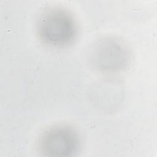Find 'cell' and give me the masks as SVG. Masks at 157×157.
Here are the masks:
<instances>
[{"mask_svg":"<svg viewBox=\"0 0 157 157\" xmlns=\"http://www.w3.org/2000/svg\"><path fill=\"white\" fill-rule=\"evenodd\" d=\"M36 33L45 45L55 48L68 47L75 40L78 26L73 15L59 7L45 9L36 21Z\"/></svg>","mask_w":157,"mask_h":157,"instance_id":"6da1fadb","label":"cell"},{"mask_svg":"<svg viewBox=\"0 0 157 157\" xmlns=\"http://www.w3.org/2000/svg\"><path fill=\"white\" fill-rule=\"evenodd\" d=\"M131 52L127 44L115 37H104L91 47L88 59L94 70L105 74L124 71L131 62Z\"/></svg>","mask_w":157,"mask_h":157,"instance_id":"7a4b0ae2","label":"cell"},{"mask_svg":"<svg viewBox=\"0 0 157 157\" xmlns=\"http://www.w3.org/2000/svg\"><path fill=\"white\" fill-rule=\"evenodd\" d=\"M81 139L78 131L67 124H57L45 129L38 138L37 148L45 156H73L79 151Z\"/></svg>","mask_w":157,"mask_h":157,"instance_id":"3957f363","label":"cell"}]
</instances>
